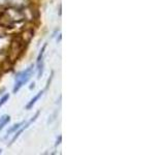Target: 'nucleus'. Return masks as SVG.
Masks as SVG:
<instances>
[{
	"mask_svg": "<svg viewBox=\"0 0 165 155\" xmlns=\"http://www.w3.org/2000/svg\"><path fill=\"white\" fill-rule=\"evenodd\" d=\"M53 74H54V72H52V76H50V79L48 80V83H47V87H46V90H48L49 86H50V84H51V81H52V79H53Z\"/></svg>",
	"mask_w": 165,
	"mask_h": 155,
	"instance_id": "9",
	"label": "nucleus"
},
{
	"mask_svg": "<svg viewBox=\"0 0 165 155\" xmlns=\"http://www.w3.org/2000/svg\"><path fill=\"white\" fill-rule=\"evenodd\" d=\"M8 99H9V94H5V95L3 96L2 98L0 99V108L2 107V105H4V103H6V101H8Z\"/></svg>",
	"mask_w": 165,
	"mask_h": 155,
	"instance_id": "8",
	"label": "nucleus"
},
{
	"mask_svg": "<svg viewBox=\"0 0 165 155\" xmlns=\"http://www.w3.org/2000/svg\"><path fill=\"white\" fill-rule=\"evenodd\" d=\"M33 68H34V66L30 65V66H28L25 70L17 74V76H16V80H15L13 93H17V92L19 91V90L21 89V88H22L29 80H30L31 76H32V74H33Z\"/></svg>",
	"mask_w": 165,
	"mask_h": 155,
	"instance_id": "2",
	"label": "nucleus"
},
{
	"mask_svg": "<svg viewBox=\"0 0 165 155\" xmlns=\"http://www.w3.org/2000/svg\"><path fill=\"white\" fill-rule=\"evenodd\" d=\"M9 121H11V117H9L8 115L2 116V117L0 118V130H2L3 127H4L5 125L9 122Z\"/></svg>",
	"mask_w": 165,
	"mask_h": 155,
	"instance_id": "6",
	"label": "nucleus"
},
{
	"mask_svg": "<svg viewBox=\"0 0 165 155\" xmlns=\"http://www.w3.org/2000/svg\"><path fill=\"white\" fill-rule=\"evenodd\" d=\"M24 124H25V122H20V123H17V124L13 125V127H11V128L7 130V134H11V133L15 132L16 130L20 129V128H21V126H22V125H24Z\"/></svg>",
	"mask_w": 165,
	"mask_h": 155,
	"instance_id": "7",
	"label": "nucleus"
},
{
	"mask_svg": "<svg viewBox=\"0 0 165 155\" xmlns=\"http://www.w3.org/2000/svg\"><path fill=\"white\" fill-rule=\"evenodd\" d=\"M1 151H2V150H1V149H0V153H1Z\"/></svg>",
	"mask_w": 165,
	"mask_h": 155,
	"instance_id": "11",
	"label": "nucleus"
},
{
	"mask_svg": "<svg viewBox=\"0 0 165 155\" xmlns=\"http://www.w3.org/2000/svg\"><path fill=\"white\" fill-rule=\"evenodd\" d=\"M61 139H62V137H61V135H59V139H57L56 146H57V145H59V144H60V142H61Z\"/></svg>",
	"mask_w": 165,
	"mask_h": 155,
	"instance_id": "10",
	"label": "nucleus"
},
{
	"mask_svg": "<svg viewBox=\"0 0 165 155\" xmlns=\"http://www.w3.org/2000/svg\"><path fill=\"white\" fill-rule=\"evenodd\" d=\"M47 46H48V44H44V47L41 48L40 52H39L38 57H37L36 64H37V69H38V76H37L38 79L41 76V74H42V71H44V61H42V56H44V50H46Z\"/></svg>",
	"mask_w": 165,
	"mask_h": 155,
	"instance_id": "4",
	"label": "nucleus"
},
{
	"mask_svg": "<svg viewBox=\"0 0 165 155\" xmlns=\"http://www.w3.org/2000/svg\"><path fill=\"white\" fill-rule=\"evenodd\" d=\"M39 114H40V112L38 111V112H37L36 114H35V116H34V117H32V118H31L30 120H29L28 122H27L26 124H25V126H23L22 128L18 129V132H16V134L13 135V138L11 139V144H9V145L13 144V143L16 142V140H17V139L19 138V137H20V134H21V133H22L23 131L25 130V129H27V128H28V127H29V126H30V125H31V123H33V122H34L35 120H36V119H37V117H38V116H39Z\"/></svg>",
	"mask_w": 165,
	"mask_h": 155,
	"instance_id": "3",
	"label": "nucleus"
},
{
	"mask_svg": "<svg viewBox=\"0 0 165 155\" xmlns=\"http://www.w3.org/2000/svg\"><path fill=\"white\" fill-rule=\"evenodd\" d=\"M25 44L26 40L23 38L22 36H16L13 38L11 42V47H9V53H8V61L11 63L19 59V57L22 55L23 51L25 49Z\"/></svg>",
	"mask_w": 165,
	"mask_h": 155,
	"instance_id": "1",
	"label": "nucleus"
},
{
	"mask_svg": "<svg viewBox=\"0 0 165 155\" xmlns=\"http://www.w3.org/2000/svg\"><path fill=\"white\" fill-rule=\"evenodd\" d=\"M42 94H44V91H39L38 93H37L36 95H35L34 97H33V98L31 99L30 101H29V103L26 105V110H30L31 108H32L33 105H34V103H36V101H38L39 98H40V96L42 95Z\"/></svg>",
	"mask_w": 165,
	"mask_h": 155,
	"instance_id": "5",
	"label": "nucleus"
}]
</instances>
